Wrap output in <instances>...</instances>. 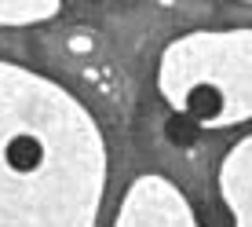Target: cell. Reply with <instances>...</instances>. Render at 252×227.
Wrapping results in <instances>:
<instances>
[{"instance_id": "6da1fadb", "label": "cell", "mask_w": 252, "mask_h": 227, "mask_svg": "<svg viewBox=\"0 0 252 227\" xmlns=\"http://www.w3.org/2000/svg\"><path fill=\"white\" fill-rule=\"evenodd\" d=\"M40 158H44V147H40L33 136H15L11 143H7V165H11L15 172L37 169Z\"/></svg>"}, {"instance_id": "7a4b0ae2", "label": "cell", "mask_w": 252, "mask_h": 227, "mask_svg": "<svg viewBox=\"0 0 252 227\" xmlns=\"http://www.w3.org/2000/svg\"><path fill=\"white\" fill-rule=\"evenodd\" d=\"M187 107H190V117L194 121H212L216 114L223 110V95H220V88H212V84H197V88H190V95H187Z\"/></svg>"}, {"instance_id": "3957f363", "label": "cell", "mask_w": 252, "mask_h": 227, "mask_svg": "<svg viewBox=\"0 0 252 227\" xmlns=\"http://www.w3.org/2000/svg\"><path fill=\"white\" fill-rule=\"evenodd\" d=\"M164 132H168V139H172V143L190 147V143L197 139V125H194V117H172Z\"/></svg>"}]
</instances>
